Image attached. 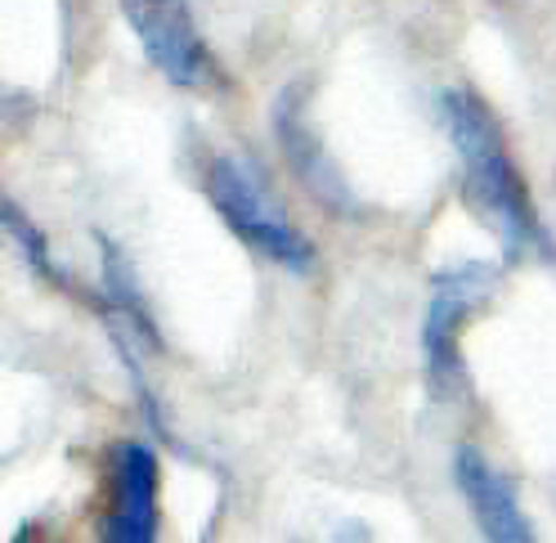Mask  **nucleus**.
Instances as JSON below:
<instances>
[{
	"label": "nucleus",
	"mask_w": 556,
	"mask_h": 543,
	"mask_svg": "<svg viewBox=\"0 0 556 543\" xmlns=\"http://www.w3.org/2000/svg\"><path fill=\"white\" fill-rule=\"evenodd\" d=\"M440 109H444L448 135H454V149H458V157L467 166L463 193L471 202V212L480 220H490V229L503 239L507 261L556 256L547 229L534 216L530 189H526V180H520L516 162H511V153L503 144V130H498L494 113L467 90H444Z\"/></svg>",
	"instance_id": "f257e3e1"
},
{
	"label": "nucleus",
	"mask_w": 556,
	"mask_h": 543,
	"mask_svg": "<svg viewBox=\"0 0 556 543\" xmlns=\"http://www.w3.org/2000/svg\"><path fill=\"white\" fill-rule=\"evenodd\" d=\"M0 216H5V229H10V239L18 243V252L27 256V265H31V269H41L46 279H54V283H59V269L50 265V252H46L41 229L18 212V202H10V198H5V207H0Z\"/></svg>",
	"instance_id": "6e6552de"
},
{
	"label": "nucleus",
	"mask_w": 556,
	"mask_h": 543,
	"mask_svg": "<svg viewBox=\"0 0 556 543\" xmlns=\"http://www.w3.org/2000/svg\"><path fill=\"white\" fill-rule=\"evenodd\" d=\"M454 481H458V490H463V498H467V507H471V517H476L484 539H494V543H530L534 539L530 517L520 513L511 481L480 450L463 445L454 454Z\"/></svg>",
	"instance_id": "423d86ee"
},
{
	"label": "nucleus",
	"mask_w": 556,
	"mask_h": 543,
	"mask_svg": "<svg viewBox=\"0 0 556 543\" xmlns=\"http://www.w3.org/2000/svg\"><path fill=\"white\" fill-rule=\"evenodd\" d=\"M498 288V269L484 261H463L448 265L431 283V301H427V319H422V351H427V382L435 395H448L463 378L458 364V337L463 328L476 319V311H484V301Z\"/></svg>",
	"instance_id": "20e7f679"
},
{
	"label": "nucleus",
	"mask_w": 556,
	"mask_h": 543,
	"mask_svg": "<svg viewBox=\"0 0 556 543\" xmlns=\"http://www.w3.org/2000/svg\"><path fill=\"white\" fill-rule=\"evenodd\" d=\"M122 14L144 59L170 86L198 90V94H220L229 86L216 54L202 46L185 0H122Z\"/></svg>",
	"instance_id": "7ed1b4c3"
},
{
	"label": "nucleus",
	"mask_w": 556,
	"mask_h": 543,
	"mask_svg": "<svg viewBox=\"0 0 556 543\" xmlns=\"http://www.w3.org/2000/svg\"><path fill=\"white\" fill-rule=\"evenodd\" d=\"M202 189L212 198L216 216L238 233L242 243L252 252L278 261L292 275H305L315 265V248H309L305 233L274 207V198L261 189V180L242 166L238 157H212L206 162V176H202Z\"/></svg>",
	"instance_id": "f03ea898"
},
{
	"label": "nucleus",
	"mask_w": 556,
	"mask_h": 543,
	"mask_svg": "<svg viewBox=\"0 0 556 543\" xmlns=\"http://www.w3.org/2000/svg\"><path fill=\"white\" fill-rule=\"evenodd\" d=\"M109 543H153L157 539V458L149 445H126L113 450V494L103 530Z\"/></svg>",
	"instance_id": "39448f33"
},
{
	"label": "nucleus",
	"mask_w": 556,
	"mask_h": 543,
	"mask_svg": "<svg viewBox=\"0 0 556 543\" xmlns=\"http://www.w3.org/2000/svg\"><path fill=\"white\" fill-rule=\"evenodd\" d=\"M274 130H278V149H283V157L296 166L301 185L315 193L328 212H345L341 172H332L328 153L315 144V135H309L305 113H301V94H296V90H288V94L274 104Z\"/></svg>",
	"instance_id": "0eeeda50"
}]
</instances>
